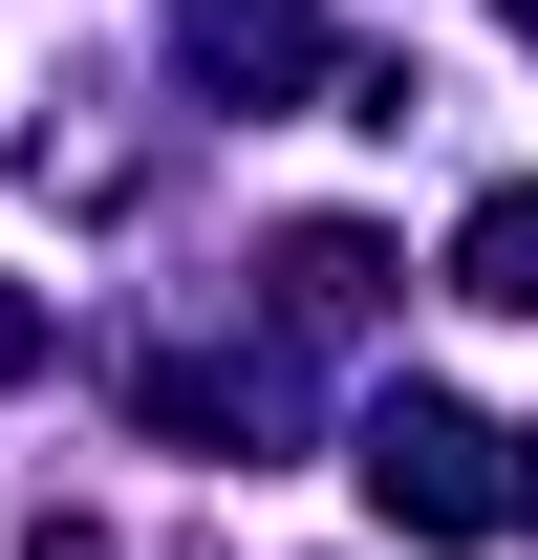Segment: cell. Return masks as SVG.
<instances>
[{"mask_svg":"<svg viewBox=\"0 0 538 560\" xmlns=\"http://www.w3.org/2000/svg\"><path fill=\"white\" fill-rule=\"evenodd\" d=\"M366 517H388V539H495L517 475H495V431H473V410L409 388V410H366Z\"/></svg>","mask_w":538,"mask_h":560,"instance_id":"1","label":"cell"},{"mask_svg":"<svg viewBox=\"0 0 538 560\" xmlns=\"http://www.w3.org/2000/svg\"><path fill=\"white\" fill-rule=\"evenodd\" d=\"M453 302L538 324V195H473V237H453Z\"/></svg>","mask_w":538,"mask_h":560,"instance_id":"2","label":"cell"},{"mask_svg":"<svg viewBox=\"0 0 538 560\" xmlns=\"http://www.w3.org/2000/svg\"><path fill=\"white\" fill-rule=\"evenodd\" d=\"M195 44H215V66H259V86H280V66H302V0H195Z\"/></svg>","mask_w":538,"mask_h":560,"instance_id":"3","label":"cell"},{"mask_svg":"<svg viewBox=\"0 0 538 560\" xmlns=\"http://www.w3.org/2000/svg\"><path fill=\"white\" fill-rule=\"evenodd\" d=\"M0 366H22V302H0Z\"/></svg>","mask_w":538,"mask_h":560,"instance_id":"4","label":"cell"},{"mask_svg":"<svg viewBox=\"0 0 538 560\" xmlns=\"http://www.w3.org/2000/svg\"><path fill=\"white\" fill-rule=\"evenodd\" d=\"M517 453H538V431H517ZM517 517H538V475H517Z\"/></svg>","mask_w":538,"mask_h":560,"instance_id":"5","label":"cell"},{"mask_svg":"<svg viewBox=\"0 0 538 560\" xmlns=\"http://www.w3.org/2000/svg\"><path fill=\"white\" fill-rule=\"evenodd\" d=\"M517 44H538V0H517Z\"/></svg>","mask_w":538,"mask_h":560,"instance_id":"6","label":"cell"}]
</instances>
